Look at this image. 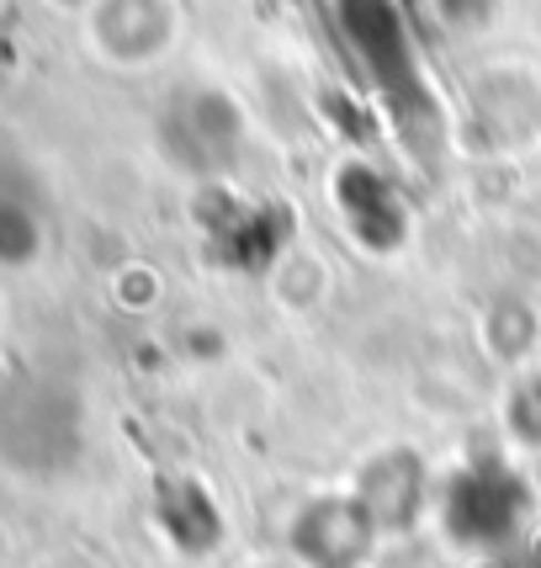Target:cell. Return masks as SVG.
Masks as SVG:
<instances>
[{"mask_svg": "<svg viewBox=\"0 0 541 568\" xmlns=\"http://www.w3.org/2000/svg\"><path fill=\"white\" fill-rule=\"evenodd\" d=\"M382 547V531L371 526L361 510L356 489H329V495H308L287 520V558L303 568H367Z\"/></svg>", "mask_w": 541, "mask_h": 568, "instance_id": "7a4b0ae2", "label": "cell"}, {"mask_svg": "<svg viewBox=\"0 0 541 568\" xmlns=\"http://www.w3.org/2000/svg\"><path fill=\"white\" fill-rule=\"evenodd\" d=\"M483 510H493L510 531L520 526L525 495H520V484L510 478V468H468L446 489V526H451L457 542H468V547L478 542V516H483Z\"/></svg>", "mask_w": 541, "mask_h": 568, "instance_id": "277c9868", "label": "cell"}, {"mask_svg": "<svg viewBox=\"0 0 541 568\" xmlns=\"http://www.w3.org/2000/svg\"><path fill=\"white\" fill-rule=\"evenodd\" d=\"M80 32L106 70L139 74L165 64L181 49L186 11L181 0H91L80 11Z\"/></svg>", "mask_w": 541, "mask_h": 568, "instance_id": "6da1fadb", "label": "cell"}, {"mask_svg": "<svg viewBox=\"0 0 541 568\" xmlns=\"http://www.w3.org/2000/svg\"><path fill=\"white\" fill-rule=\"evenodd\" d=\"M350 489H356L361 510L371 516V526H377L382 537H404V531L425 516L430 478H425V463H419L415 452L388 446V452H377L367 468H361V478H356Z\"/></svg>", "mask_w": 541, "mask_h": 568, "instance_id": "3957f363", "label": "cell"}, {"mask_svg": "<svg viewBox=\"0 0 541 568\" xmlns=\"http://www.w3.org/2000/svg\"><path fill=\"white\" fill-rule=\"evenodd\" d=\"M239 568H303L297 558H287V552H261V558H249V564Z\"/></svg>", "mask_w": 541, "mask_h": 568, "instance_id": "5b68a950", "label": "cell"}]
</instances>
